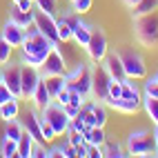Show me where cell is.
<instances>
[{
    "mask_svg": "<svg viewBox=\"0 0 158 158\" xmlns=\"http://www.w3.org/2000/svg\"><path fill=\"white\" fill-rule=\"evenodd\" d=\"M54 45L56 43H51L43 31H38L34 25H31L27 29V34H25L23 45H20V51H23L20 62H23V65H31V67L40 69V67H43V62H45V58H47V54L51 51Z\"/></svg>",
    "mask_w": 158,
    "mask_h": 158,
    "instance_id": "1",
    "label": "cell"
},
{
    "mask_svg": "<svg viewBox=\"0 0 158 158\" xmlns=\"http://www.w3.org/2000/svg\"><path fill=\"white\" fill-rule=\"evenodd\" d=\"M134 36L143 47H158V16L147 14L134 18Z\"/></svg>",
    "mask_w": 158,
    "mask_h": 158,
    "instance_id": "2",
    "label": "cell"
},
{
    "mask_svg": "<svg viewBox=\"0 0 158 158\" xmlns=\"http://www.w3.org/2000/svg\"><path fill=\"white\" fill-rule=\"evenodd\" d=\"M127 156H138V158H145V156H158L156 152V143H154V134L147 131V129H138V131H131L127 136Z\"/></svg>",
    "mask_w": 158,
    "mask_h": 158,
    "instance_id": "3",
    "label": "cell"
},
{
    "mask_svg": "<svg viewBox=\"0 0 158 158\" xmlns=\"http://www.w3.org/2000/svg\"><path fill=\"white\" fill-rule=\"evenodd\" d=\"M65 82L69 89H76L82 98L91 96V65L89 62H78L71 71L65 73Z\"/></svg>",
    "mask_w": 158,
    "mask_h": 158,
    "instance_id": "4",
    "label": "cell"
},
{
    "mask_svg": "<svg viewBox=\"0 0 158 158\" xmlns=\"http://www.w3.org/2000/svg\"><path fill=\"white\" fill-rule=\"evenodd\" d=\"M118 58L123 62V69H125V76L131 78V80H140L147 76V65H145V58L134 49H120L118 51Z\"/></svg>",
    "mask_w": 158,
    "mask_h": 158,
    "instance_id": "5",
    "label": "cell"
},
{
    "mask_svg": "<svg viewBox=\"0 0 158 158\" xmlns=\"http://www.w3.org/2000/svg\"><path fill=\"white\" fill-rule=\"evenodd\" d=\"M85 51H87L91 62H102L105 60V56L109 51V43H107V36H105V31L100 27L91 25V36H89V43H87Z\"/></svg>",
    "mask_w": 158,
    "mask_h": 158,
    "instance_id": "6",
    "label": "cell"
},
{
    "mask_svg": "<svg viewBox=\"0 0 158 158\" xmlns=\"http://www.w3.org/2000/svg\"><path fill=\"white\" fill-rule=\"evenodd\" d=\"M40 116H45V118L51 123V127H54L56 136L67 134V129H69V118H67V114L62 111V105H60V102H56V100L47 102L45 107H43V111H40Z\"/></svg>",
    "mask_w": 158,
    "mask_h": 158,
    "instance_id": "7",
    "label": "cell"
},
{
    "mask_svg": "<svg viewBox=\"0 0 158 158\" xmlns=\"http://www.w3.org/2000/svg\"><path fill=\"white\" fill-rule=\"evenodd\" d=\"M67 73V62H65V56L60 54V47L54 45L51 51L47 54L43 67H40V76L43 78H51V76H65Z\"/></svg>",
    "mask_w": 158,
    "mask_h": 158,
    "instance_id": "8",
    "label": "cell"
},
{
    "mask_svg": "<svg viewBox=\"0 0 158 158\" xmlns=\"http://www.w3.org/2000/svg\"><path fill=\"white\" fill-rule=\"evenodd\" d=\"M109 73L102 69L100 62H94L91 65V98L98 100V102H105L107 98V89H109Z\"/></svg>",
    "mask_w": 158,
    "mask_h": 158,
    "instance_id": "9",
    "label": "cell"
},
{
    "mask_svg": "<svg viewBox=\"0 0 158 158\" xmlns=\"http://www.w3.org/2000/svg\"><path fill=\"white\" fill-rule=\"evenodd\" d=\"M38 80H40V71L31 65H23L20 62V98L31 100V94H34Z\"/></svg>",
    "mask_w": 158,
    "mask_h": 158,
    "instance_id": "10",
    "label": "cell"
},
{
    "mask_svg": "<svg viewBox=\"0 0 158 158\" xmlns=\"http://www.w3.org/2000/svg\"><path fill=\"white\" fill-rule=\"evenodd\" d=\"M34 27L38 31H43V34L51 40V43H60V38H58V27H56V18L51 16V14H45V11H36L34 14Z\"/></svg>",
    "mask_w": 158,
    "mask_h": 158,
    "instance_id": "11",
    "label": "cell"
},
{
    "mask_svg": "<svg viewBox=\"0 0 158 158\" xmlns=\"http://www.w3.org/2000/svg\"><path fill=\"white\" fill-rule=\"evenodd\" d=\"M0 78L9 87V91L14 94L16 98H20V62H9L5 65V69L0 71Z\"/></svg>",
    "mask_w": 158,
    "mask_h": 158,
    "instance_id": "12",
    "label": "cell"
},
{
    "mask_svg": "<svg viewBox=\"0 0 158 158\" xmlns=\"http://www.w3.org/2000/svg\"><path fill=\"white\" fill-rule=\"evenodd\" d=\"M25 34H27V29L16 25L14 20H7V23L2 25V34H0V38H5L11 47H20L23 40H25Z\"/></svg>",
    "mask_w": 158,
    "mask_h": 158,
    "instance_id": "13",
    "label": "cell"
},
{
    "mask_svg": "<svg viewBox=\"0 0 158 158\" xmlns=\"http://www.w3.org/2000/svg\"><path fill=\"white\" fill-rule=\"evenodd\" d=\"M102 69L109 73V78H116V80H123V78H127L125 76V69H123V62L118 58V51H107V56H105V60L100 62Z\"/></svg>",
    "mask_w": 158,
    "mask_h": 158,
    "instance_id": "14",
    "label": "cell"
},
{
    "mask_svg": "<svg viewBox=\"0 0 158 158\" xmlns=\"http://www.w3.org/2000/svg\"><path fill=\"white\" fill-rule=\"evenodd\" d=\"M23 127H25V131L31 134V138H34L36 143H43V131H40V114L36 111V107L27 111Z\"/></svg>",
    "mask_w": 158,
    "mask_h": 158,
    "instance_id": "15",
    "label": "cell"
},
{
    "mask_svg": "<svg viewBox=\"0 0 158 158\" xmlns=\"http://www.w3.org/2000/svg\"><path fill=\"white\" fill-rule=\"evenodd\" d=\"M105 105L120 114H136L140 109V100H129V98H105Z\"/></svg>",
    "mask_w": 158,
    "mask_h": 158,
    "instance_id": "16",
    "label": "cell"
},
{
    "mask_svg": "<svg viewBox=\"0 0 158 158\" xmlns=\"http://www.w3.org/2000/svg\"><path fill=\"white\" fill-rule=\"evenodd\" d=\"M31 102H34L36 109H43L47 102H51L49 89H47V85H45V78H43V76H40V80H38V85H36L34 94H31Z\"/></svg>",
    "mask_w": 158,
    "mask_h": 158,
    "instance_id": "17",
    "label": "cell"
},
{
    "mask_svg": "<svg viewBox=\"0 0 158 158\" xmlns=\"http://www.w3.org/2000/svg\"><path fill=\"white\" fill-rule=\"evenodd\" d=\"M89 36H91V25H89V23H85V20H80L78 27L73 29V38H71V40H76L78 47L85 49V47H87V43H89Z\"/></svg>",
    "mask_w": 158,
    "mask_h": 158,
    "instance_id": "18",
    "label": "cell"
},
{
    "mask_svg": "<svg viewBox=\"0 0 158 158\" xmlns=\"http://www.w3.org/2000/svg\"><path fill=\"white\" fill-rule=\"evenodd\" d=\"M9 20H14V23L20 25L23 29H29L34 25V11H20L18 7H14L11 14H9Z\"/></svg>",
    "mask_w": 158,
    "mask_h": 158,
    "instance_id": "19",
    "label": "cell"
},
{
    "mask_svg": "<svg viewBox=\"0 0 158 158\" xmlns=\"http://www.w3.org/2000/svg\"><path fill=\"white\" fill-rule=\"evenodd\" d=\"M18 100H20V98H11V100H7L5 105H0V120H2V123L18 118V111H20Z\"/></svg>",
    "mask_w": 158,
    "mask_h": 158,
    "instance_id": "20",
    "label": "cell"
},
{
    "mask_svg": "<svg viewBox=\"0 0 158 158\" xmlns=\"http://www.w3.org/2000/svg\"><path fill=\"white\" fill-rule=\"evenodd\" d=\"M158 9V0H140L131 7V18H138V16H147V14H154Z\"/></svg>",
    "mask_w": 158,
    "mask_h": 158,
    "instance_id": "21",
    "label": "cell"
},
{
    "mask_svg": "<svg viewBox=\"0 0 158 158\" xmlns=\"http://www.w3.org/2000/svg\"><path fill=\"white\" fill-rule=\"evenodd\" d=\"M140 107L147 111V116L152 118V123H154V125H158V98L149 96V94H145L143 100H140Z\"/></svg>",
    "mask_w": 158,
    "mask_h": 158,
    "instance_id": "22",
    "label": "cell"
},
{
    "mask_svg": "<svg viewBox=\"0 0 158 158\" xmlns=\"http://www.w3.org/2000/svg\"><path fill=\"white\" fill-rule=\"evenodd\" d=\"M91 111H94V127H105V123H107V105L94 100Z\"/></svg>",
    "mask_w": 158,
    "mask_h": 158,
    "instance_id": "23",
    "label": "cell"
},
{
    "mask_svg": "<svg viewBox=\"0 0 158 158\" xmlns=\"http://www.w3.org/2000/svg\"><path fill=\"white\" fill-rule=\"evenodd\" d=\"M82 138H85V143L87 145H94V147H102L105 145V131H102V127H91L87 134H82Z\"/></svg>",
    "mask_w": 158,
    "mask_h": 158,
    "instance_id": "24",
    "label": "cell"
},
{
    "mask_svg": "<svg viewBox=\"0 0 158 158\" xmlns=\"http://www.w3.org/2000/svg\"><path fill=\"white\" fill-rule=\"evenodd\" d=\"M31 147H34V138H31V134H29V131H23V136H20V140H18V152H16V156L29 158V156H31Z\"/></svg>",
    "mask_w": 158,
    "mask_h": 158,
    "instance_id": "25",
    "label": "cell"
},
{
    "mask_svg": "<svg viewBox=\"0 0 158 158\" xmlns=\"http://www.w3.org/2000/svg\"><path fill=\"white\" fill-rule=\"evenodd\" d=\"M120 98H129V100H143L138 87L134 85L131 78H123V89H120Z\"/></svg>",
    "mask_w": 158,
    "mask_h": 158,
    "instance_id": "26",
    "label": "cell"
},
{
    "mask_svg": "<svg viewBox=\"0 0 158 158\" xmlns=\"http://www.w3.org/2000/svg\"><path fill=\"white\" fill-rule=\"evenodd\" d=\"M23 131H25V127H23V123L20 120H7V127H5V136L7 138H11V140H20V136H23Z\"/></svg>",
    "mask_w": 158,
    "mask_h": 158,
    "instance_id": "27",
    "label": "cell"
},
{
    "mask_svg": "<svg viewBox=\"0 0 158 158\" xmlns=\"http://www.w3.org/2000/svg\"><path fill=\"white\" fill-rule=\"evenodd\" d=\"M45 85H47V89H49L51 100H54V98L58 96V91L65 87L67 82H65V76H51V78H45Z\"/></svg>",
    "mask_w": 158,
    "mask_h": 158,
    "instance_id": "28",
    "label": "cell"
},
{
    "mask_svg": "<svg viewBox=\"0 0 158 158\" xmlns=\"http://www.w3.org/2000/svg\"><path fill=\"white\" fill-rule=\"evenodd\" d=\"M102 149V156H107V158H123V156H127V154H123V147L118 143H107L105 140V145L100 147Z\"/></svg>",
    "mask_w": 158,
    "mask_h": 158,
    "instance_id": "29",
    "label": "cell"
},
{
    "mask_svg": "<svg viewBox=\"0 0 158 158\" xmlns=\"http://www.w3.org/2000/svg\"><path fill=\"white\" fill-rule=\"evenodd\" d=\"M40 131H43V143H54L56 140V131L45 116H40Z\"/></svg>",
    "mask_w": 158,
    "mask_h": 158,
    "instance_id": "30",
    "label": "cell"
},
{
    "mask_svg": "<svg viewBox=\"0 0 158 158\" xmlns=\"http://www.w3.org/2000/svg\"><path fill=\"white\" fill-rule=\"evenodd\" d=\"M56 27H58V38H60V43H69V40L73 38L71 27H69L62 18H58V20H56Z\"/></svg>",
    "mask_w": 158,
    "mask_h": 158,
    "instance_id": "31",
    "label": "cell"
},
{
    "mask_svg": "<svg viewBox=\"0 0 158 158\" xmlns=\"http://www.w3.org/2000/svg\"><path fill=\"white\" fill-rule=\"evenodd\" d=\"M16 152H18V143L11 140V138H5L2 147H0V156H2V158H14Z\"/></svg>",
    "mask_w": 158,
    "mask_h": 158,
    "instance_id": "32",
    "label": "cell"
},
{
    "mask_svg": "<svg viewBox=\"0 0 158 158\" xmlns=\"http://www.w3.org/2000/svg\"><path fill=\"white\" fill-rule=\"evenodd\" d=\"M34 7L38 11H45V14H56V0H34Z\"/></svg>",
    "mask_w": 158,
    "mask_h": 158,
    "instance_id": "33",
    "label": "cell"
},
{
    "mask_svg": "<svg viewBox=\"0 0 158 158\" xmlns=\"http://www.w3.org/2000/svg\"><path fill=\"white\" fill-rule=\"evenodd\" d=\"M11 51H14V47L9 45L5 38H0V65H7V62H9V58H11Z\"/></svg>",
    "mask_w": 158,
    "mask_h": 158,
    "instance_id": "34",
    "label": "cell"
},
{
    "mask_svg": "<svg viewBox=\"0 0 158 158\" xmlns=\"http://www.w3.org/2000/svg\"><path fill=\"white\" fill-rule=\"evenodd\" d=\"M91 5H94V0H71V9H73V11H78L80 16L87 14L91 9Z\"/></svg>",
    "mask_w": 158,
    "mask_h": 158,
    "instance_id": "35",
    "label": "cell"
},
{
    "mask_svg": "<svg viewBox=\"0 0 158 158\" xmlns=\"http://www.w3.org/2000/svg\"><path fill=\"white\" fill-rule=\"evenodd\" d=\"M11 98H16V96L9 91V87L5 85V82H0V105H5L7 100H11Z\"/></svg>",
    "mask_w": 158,
    "mask_h": 158,
    "instance_id": "36",
    "label": "cell"
},
{
    "mask_svg": "<svg viewBox=\"0 0 158 158\" xmlns=\"http://www.w3.org/2000/svg\"><path fill=\"white\" fill-rule=\"evenodd\" d=\"M62 111H65V114H67V118L71 120V118H76V116H78L80 107H76V105H71V102H65V105H62Z\"/></svg>",
    "mask_w": 158,
    "mask_h": 158,
    "instance_id": "37",
    "label": "cell"
},
{
    "mask_svg": "<svg viewBox=\"0 0 158 158\" xmlns=\"http://www.w3.org/2000/svg\"><path fill=\"white\" fill-rule=\"evenodd\" d=\"M85 100H87V98H82V96H80V94H78L76 89H69V102H71V105H76V107H80V105L85 102Z\"/></svg>",
    "mask_w": 158,
    "mask_h": 158,
    "instance_id": "38",
    "label": "cell"
},
{
    "mask_svg": "<svg viewBox=\"0 0 158 158\" xmlns=\"http://www.w3.org/2000/svg\"><path fill=\"white\" fill-rule=\"evenodd\" d=\"M145 94H149V96L158 98V82H154V80H147V82H145Z\"/></svg>",
    "mask_w": 158,
    "mask_h": 158,
    "instance_id": "39",
    "label": "cell"
},
{
    "mask_svg": "<svg viewBox=\"0 0 158 158\" xmlns=\"http://www.w3.org/2000/svg\"><path fill=\"white\" fill-rule=\"evenodd\" d=\"M56 102H60V105H65V102H69V87L65 85V87H62L60 91H58V96L54 98Z\"/></svg>",
    "mask_w": 158,
    "mask_h": 158,
    "instance_id": "40",
    "label": "cell"
},
{
    "mask_svg": "<svg viewBox=\"0 0 158 158\" xmlns=\"http://www.w3.org/2000/svg\"><path fill=\"white\" fill-rule=\"evenodd\" d=\"M20 11H31L34 9V0H18V2H14Z\"/></svg>",
    "mask_w": 158,
    "mask_h": 158,
    "instance_id": "41",
    "label": "cell"
},
{
    "mask_svg": "<svg viewBox=\"0 0 158 158\" xmlns=\"http://www.w3.org/2000/svg\"><path fill=\"white\" fill-rule=\"evenodd\" d=\"M54 156L65 158V147H51V149H47V158H54Z\"/></svg>",
    "mask_w": 158,
    "mask_h": 158,
    "instance_id": "42",
    "label": "cell"
},
{
    "mask_svg": "<svg viewBox=\"0 0 158 158\" xmlns=\"http://www.w3.org/2000/svg\"><path fill=\"white\" fill-rule=\"evenodd\" d=\"M62 147H65V158H76V147H73L71 143L62 145Z\"/></svg>",
    "mask_w": 158,
    "mask_h": 158,
    "instance_id": "43",
    "label": "cell"
},
{
    "mask_svg": "<svg viewBox=\"0 0 158 158\" xmlns=\"http://www.w3.org/2000/svg\"><path fill=\"white\" fill-rule=\"evenodd\" d=\"M154 143H156V152H158V125H156V127H154Z\"/></svg>",
    "mask_w": 158,
    "mask_h": 158,
    "instance_id": "44",
    "label": "cell"
},
{
    "mask_svg": "<svg viewBox=\"0 0 158 158\" xmlns=\"http://www.w3.org/2000/svg\"><path fill=\"white\" fill-rule=\"evenodd\" d=\"M123 2H125V5H127V7H129V9H131V7H134V5H136V2H140V0H123Z\"/></svg>",
    "mask_w": 158,
    "mask_h": 158,
    "instance_id": "45",
    "label": "cell"
},
{
    "mask_svg": "<svg viewBox=\"0 0 158 158\" xmlns=\"http://www.w3.org/2000/svg\"><path fill=\"white\" fill-rule=\"evenodd\" d=\"M7 138V136H5V127H0V147H2V140Z\"/></svg>",
    "mask_w": 158,
    "mask_h": 158,
    "instance_id": "46",
    "label": "cell"
},
{
    "mask_svg": "<svg viewBox=\"0 0 158 158\" xmlns=\"http://www.w3.org/2000/svg\"><path fill=\"white\" fill-rule=\"evenodd\" d=\"M152 80H154V82H158V71H156V76H154V78H152Z\"/></svg>",
    "mask_w": 158,
    "mask_h": 158,
    "instance_id": "47",
    "label": "cell"
},
{
    "mask_svg": "<svg viewBox=\"0 0 158 158\" xmlns=\"http://www.w3.org/2000/svg\"><path fill=\"white\" fill-rule=\"evenodd\" d=\"M14 2H18V0H14Z\"/></svg>",
    "mask_w": 158,
    "mask_h": 158,
    "instance_id": "48",
    "label": "cell"
},
{
    "mask_svg": "<svg viewBox=\"0 0 158 158\" xmlns=\"http://www.w3.org/2000/svg\"><path fill=\"white\" fill-rule=\"evenodd\" d=\"M0 82H2V78H0Z\"/></svg>",
    "mask_w": 158,
    "mask_h": 158,
    "instance_id": "49",
    "label": "cell"
}]
</instances>
